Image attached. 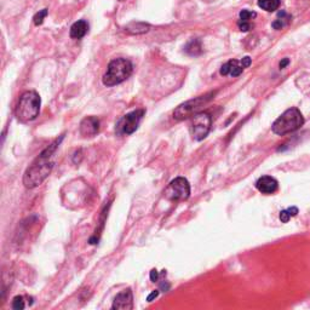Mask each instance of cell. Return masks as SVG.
<instances>
[{
	"instance_id": "obj_1",
	"label": "cell",
	"mask_w": 310,
	"mask_h": 310,
	"mask_svg": "<svg viewBox=\"0 0 310 310\" xmlns=\"http://www.w3.org/2000/svg\"><path fill=\"white\" fill-rule=\"evenodd\" d=\"M63 136L60 139H56L54 143L50 144L46 149H44L40 153V155L33 161L32 165L26 170L23 175V184L26 188L33 189L43 184L44 181L49 177L54 169V161H52V155L55 154L56 149L60 146Z\"/></svg>"
},
{
	"instance_id": "obj_2",
	"label": "cell",
	"mask_w": 310,
	"mask_h": 310,
	"mask_svg": "<svg viewBox=\"0 0 310 310\" xmlns=\"http://www.w3.org/2000/svg\"><path fill=\"white\" fill-rule=\"evenodd\" d=\"M41 100L35 91H26L21 95L15 114L21 122H29L37 119L40 111Z\"/></svg>"
},
{
	"instance_id": "obj_3",
	"label": "cell",
	"mask_w": 310,
	"mask_h": 310,
	"mask_svg": "<svg viewBox=\"0 0 310 310\" xmlns=\"http://www.w3.org/2000/svg\"><path fill=\"white\" fill-rule=\"evenodd\" d=\"M132 63L126 58H115L108 64L105 74L103 75V84L108 88L125 82L132 74Z\"/></svg>"
},
{
	"instance_id": "obj_4",
	"label": "cell",
	"mask_w": 310,
	"mask_h": 310,
	"mask_svg": "<svg viewBox=\"0 0 310 310\" xmlns=\"http://www.w3.org/2000/svg\"><path fill=\"white\" fill-rule=\"evenodd\" d=\"M303 124L304 118L300 109H297V108H290V109H287L274 121L272 130L275 135L284 136L287 135V133L297 131Z\"/></svg>"
},
{
	"instance_id": "obj_5",
	"label": "cell",
	"mask_w": 310,
	"mask_h": 310,
	"mask_svg": "<svg viewBox=\"0 0 310 310\" xmlns=\"http://www.w3.org/2000/svg\"><path fill=\"white\" fill-rule=\"evenodd\" d=\"M216 92H208V94L204 95V96H199V97H195V99L187 101V102L182 103L181 105H178L174 111V118L177 120H184V119H188L192 118L193 115L195 114L200 113V109L208 103L210 101L213 99Z\"/></svg>"
},
{
	"instance_id": "obj_6",
	"label": "cell",
	"mask_w": 310,
	"mask_h": 310,
	"mask_svg": "<svg viewBox=\"0 0 310 310\" xmlns=\"http://www.w3.org/2000/svg\"><path fill=\"white\" fill-rule=\"evenodd\" d=\"M212 118L208 113H198L192 116L191 133L195 141H203L211 130Z\"/></svg>"
},
{
	"instance_id": "obj_7",
	"label": "cell",
	"mask_w": 310,
	"mask_h": 310,
	"mask_svg": "<svg viewBox=\"0 0 310 310\" xmlns=\"http://www.w3.org/2000/svg\"><path fill=\"white\" fill-rule=\"evenodd\" d=\"M191 197V184L183 177H177L165 191V198L169 200H187Z\"/></svg>"
},
{
	"instance_id": "obj_8",
	"label": "cell",
	"mask_w": 310,
	"mask_h": 310,
	"mask_svg": "<svg viewBox=\"0 0 310 310\" xmlns=\"http://www.w3.org/2000/svg\"><path fill=\"white\" fill-rule=\"evenodd\" d=\"M143 115V109H137L122 116V119L116 125V132L119 135H131V133H133L138 128V125Z\"/></svg>"
},
{
	"instance_id": "obj_9",
	"label": "cell",
	"mask_w": 310,
	"mask_h": 310,
	"mask_svg": "<svg viewBox=\"0 0 310 310\" xmlns=\"http://www.w3.org/2000/svg\"><path fill=\"white\" fill-rule=\"evenodd\" d=\"M111 309L114 310H131L133 309V295L130 289L124 290L114 298Z\"/></svg>"
},
{
	"instance_id": "obj_10",
	"label": "cell",
	"mask_w": 310,
	"mask_h": 310,
	"mask_svg": "<svg viewBox=\"0 0 310 310\" xmlns=\"http://www.w3.org/2000/svg\"><path fill=\"white\" fill-rule=\"evenodd\" d=\"M100 132V120L96 116H88L80 122V135L83 137H95Z\"/></svg>"
},
{
	"instance_id": "obj_11",
	"label": "cell",
	"mask_w": 310,
	"mask_h": 310,
	"mask_svg": "<svg viewBox=\"0 0 310 310\" xmlns=\"http://www.w3.org/2000/svg\"><path fill=\"white\" fill-rule=\"evenodd\" d=\"M256 188L258 189V192H261L262 194L270 195L278 191L279 183L275 178L272 177V176H263V177H261L256 182Z\"/></svg>"
},
{
	"instance_id": "obj_12",
	"label": "cell",
	"mask_w": 310,
	"mask_h": 310,
	"mask_svg": "<svg viewBox=\"0 0 310 310\" xmlns=\"http://www.w3.org/2000/svg\"><path fill=\"white\" fill-rule=\"evenodd\" d=\"M245 67L241 61L237 60H230L227 63H224L220 68V74L222 75H230V77L235 78L239 77L240 74L244 72Z\"/></svg>"
},
{
	"instance_id": "obj_13",
	"label": "cell",
	"mask_w": 310,
	"mask_h": 310,
	"mask_svg": "<svg viewBox=\"0 0 310 310\" xmlns=\"http://www.w3.org/2000/svg\"><path fill=\"white\" fill-rule=\"evenodd\" d=\"M257 16V13L255 11H250V10H242L240 12V19L237 22V26H239V29L241 32H248V30L252 28V24H251V19L255 18Z\"/></svg>"
},
{
	"instance_id": "obj_14",
	"label": "cell",
	"mask_w": 310,
	"mask_h": 310,
	"mask_svg": "<svg viewBox=\"0 0 310 310\" xmlns=\"http://www.w3.org/2000/svg\"><path fill=\"white\" fill-rule=\"evenodd\" d=\"M89 32V23L84 19L75 22L73 26L71 27V38L73 39H82Z\"/></svg>"
},
{
	"instance_id": "obj_15",
	"label": "cell",
	"mask_w": 310,
	"mask_h": 310,
	"mask_svg": "<svg viewBox=\"0 0 310 310\" xmlns=\"http://www.w3.org/2000/svg\"><path fill=\"white\" fill-rule=\"evenodd\" d=\"M149 29L150 26L148 23H144V22H131V23H128L127 26H125L124 28L125 32L133 35L144 34V33H147Z\"/></svg>"
},
{
	"instance_id": "obj_16",
	"label": "cell",
	"mask_w": 310,
	"mask_h": 310,
	"mask_svg": "<svg viewBox=\"0 0 310 310\" xmlns=\"http://www.w3.org/2000/svg\"><path fill=\"white\" fill-rule=\"evenodd\" d=\"M280 0H258L259 7L268 11V12H273V11L278 10L280 7Z\"/></svg>"
},
{
	"instance_id": "obj_17",
	"label": "cell",
	"mask_w": 310,
	"mask_h": 310,
	"mask_svg": "<svg viewBox=\"0 0 310 310\" xmlns=\"http://www.w3.org/2000/svg\"><path fill=\"white\" fill-rule=\"evenodd\" d=\"M186 52L188 55H192V56L200 55L201 52H203V47H201L200 41L198 40V39H194V40H192L191 43H189L188 45H187Z\"/></svg>"
},
{
	"instance_id": "obj_18",
	"label": "cell",
	"mask_w": 310,
	"mask_h": 310,
	"mask_svg": "<svg viewBox=\"0 0 310 310\" xmlns=\"http://www.w3.org/2000/svg\"><path fill=\"white\" fill-rule=\"evenodd\" d=\"M290 21H291V16L287 15L286 12H280L279 13L278 19L273 23V28H275L278 30L283 29L285 26H287L290 23Z\"/></svg>"
},
{
	"instance_id": "obj_19",
	"label": "cell",
	"mask_w": 310,
	"mask_h": 310,
	"mask_svg": "<svg viewBox=\"0 0 310 310\" xmlns=\"http://www.w3.org/2000/svg\"><path fill=\"white\" fill-rule=\"evenodd\" d=\"M298 213V208L297 207H290L287 208V210H284L280 212V219L281 222L284 223H287L290 220V218L293 216H296V214Z\"/></svg>"
},
{
	"instance_id": "obj_20",
	"label": "cell",
	"mask_w": 310,
	"mask_h": 310,
	"mask_svg": "<svg viewBox=\"0 0 310 310\" xmlns=\"http://www.w3.org/2000/svg\"><path fill=\"white\" fill-rule=\"evenodd\" d=\"M47 16V10L46 9H43L41 11H39L38 13H35L34 16V24L35 26H40L41 23L44 22V19H45V17Z\"/></svg>"
},
{
	"instance_id": "obj_21",
	"label": "cell",
	"mask_w": 310,
	"mask_h": 310,
	"mask_svg": "<svg viewBox=\"0 0 310 310\" xmlns=\"http://www.w3.org/2000/svg\"><path fill=\"white\" fill-rule=\"evenodd\" d=\"M12 308L15 310L24 309V301L22 296H16L12 301Z\"/></svg>"
},
{
	"instance_id": "obj_22",
	"label": "cell",
	"mask_w": 310,
	"mask_h": 310,
	"mask_svg": "<svg viewBox=\"0 0 310 310\" xmlns=\"http://www.w3.org/2000/svg\"><path fill=\"white\" fill-rule=\"evenodd\" d=\"M150 280H152L153 283H156V281L159 280V272L156 269H153L152 272H150Z\"/></svg>"
},
{
	"instance_id": "obj_23",
	"label": "cell",
	"mask_w": 310,
	"mask_h": 310,
	"mask_svg": "<svg viewBox=\"0 0 310 310\" xmlns=\"http://www.w3.org/2000/svg\"><path fill=\"white\" fill-rule=\"evenodd\" d=\"M158 296H159V291H158V290H155V291H153L152 293H150L149 296H148V297H147V301H148V302H152L153 300H154V298L158 297Z\"/></svg>"
},
{
	"instance_id": "obj_24",
	"label": "cell",
	"mask_w": 310,
	"mask_h": 310,
	"mask_svg": "<svg viewBox=\"0 0 310 310\" xmlns=\"http://www.w3.org/2000/svg\"><path fill=\"white\" fill-rule=\"evenodd\" d=\"M289 63H290V60H289V58H285V60L281 61L280 64H279V67H280V69H284L285 67H286Z\"/></svg>"
}]
</instances>
